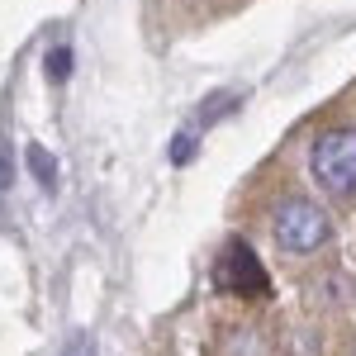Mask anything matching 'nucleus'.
<instances>
[{"label":"nucleus","instance_id":"f257e3e1","mask_svg":"<svg viewBox=\"0 0 356 356\" xmlns=\"http://www.w3.org/2000/svg\"><path fill=\"white\" fill-rule=\"evenodd\" d=\"M314 181L332 200H356V129H332L314 143Z\"/></svg>","mask_w":356,"mask_h":356},{"label":"nucleus","instance_id":"f03ea898","mask_svg":"<svg viewBox=\"0 0 356 356\" xmlns=\"http://www.w3.org/2000/svg\"><path fill=\"white\" fill-rule=\"evenodd\" d=\"M271 233H275V243L285 247V252L309 257V252H318V247L328 243L332 223L314 200H285V204L275 209V219H271Z\"/></svg>","mask_w":356,"mask_h":356},{"label":"nucleus","instance_id":"7ed1b4c3","mask_svg":"<svg viewBox=\"0 0 356 356\" xmlns=\"http://www.w3.org/2000/svg\"><path fill=\"white\" fill-rule=\"evenodd\" d=\"M214 285L228 290V295H266L271 280H266V266L257 261V252L247 243H233L223 247L219 266H214Z\"/></svg>","mask_w":356,"mask_h":356},{"label":"nucleus","instance_id":"20e7f679","mask_svg":"<svg viewBox=\"0 0 356 356\" xmlns=\"http://www.w3.org/2000/svg\"><path fill=\"white\" fill-rule=\"evenodd\" d=\"M29 166H33V176H38V186H43V191H53V157H48V152H43V147H29Z\"/></svg>","mask_w":356,"mask_h":356},{"label":"nucleus","instance_id":"39448f33","mask_svg":"<svg viewBox=\"0 0 356 356\" xmlns=\"http://www.w3.org/2000/svg\"><path fill=\"white\" fill-rule=\"evenodd\" d=\"M67 72H72V53H67V48H57V53L48 57V76H53V81H62Z\"/></svg>","mask_w":356,"mask_h":356},{"label":"nucleus","instance_id":"423d86ee","mask_svg":"<svg viewBox=\"0 0 356 356\" xmlns=\"http://www.w3.org/2000/svg\"><path fill=\"white\" fill-rule=\"evenodd\" d=\"M67 356H95V342H90V337H72Z\"/></svg>","mask_w":356,"mask_h":356},{"label":"nucleus","instance_id":"0eeeda50","mask_svg":"<svg viewBox=\"0 0 356 356\" xmlns=\"http://www.w3.org/2000/svg\"><path fill=\"white\" fill-rule=\"evenodd\" d=\"M10 186V152H5V143H0V191Z\"/></svg>","mask_w":356,"mask_h":356}]
</instances>
